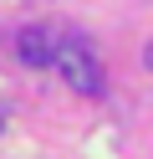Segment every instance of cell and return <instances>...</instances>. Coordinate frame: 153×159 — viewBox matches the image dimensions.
I'll use <instances>...</instances> for the list:
<instances>
[{"instance_id": "3957f363", "label": "cell", "mask_w": 153, "mask_h": 159, "mask_svg": "<svg viewBox=\"0 0 153 159\" xmlns=\"http://www.w3.org/2000/svg\"><path fill=\"white\" fill-rule=\"evenodd\" d=\"M143 62H148V72H153V41H148V52H143Z\"/></svg>"}, {"instance_id": "7a4b0ae2", "label": "cell", "mask_w": 153, "mask_h": 159, "mask_svg": "<svg viewBox=\"0 0 153 159\" xmlns=\"http://www.w3.org/2000/svg\"><path fill=\"white\" fill-rule=\"evenodd\" d=\"M56 46H61V36L51 26H20L15 31V57L26 67H56Z\"/></svg>"}, {"instance_id": "6da1fadb", "label": "cell", "mask_w": 153, "mask_h": 159, "mask_svg": "<svg viewBox=\"0 0 153 159\" xmlns=\"http://www.w3.org/2000/svg\"><path fill=\"white\" fill-rule=\"evenodd\" d=\"M56 72H61V82H66V87H77L82 98H97L102 87H107L97 52H92L82 36H61V46H56Z\"/></svg>"}]
</instances>
